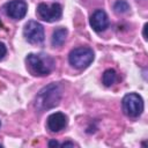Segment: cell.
Returning a JSON list of instances; mask_svg holds the SVG:
<instances>
[{
  "label": "cell",
  "mask_w": 148,
  "mask_h": 148,
  "mask_svg": "<svg viewBox=\"0 0 148 148\" xmlns=\"http://www.w3.org/2000/svg\"><path fill=\"white\" fill-rule=\"evenodd\" d=\"M147 24H145V27H143V38L145 39H147Z\"/></svg>",
  "instance_id": "16"
},
{
  "label": "cell",
  "mask_w": 148,
  "mask_h": 148,
  "mask_svg": "<svg viewBox=\"0 0 148 148\" xmlns=\"http://www.w3.org/2000/svg\"><path fill=\"white\" fill-rule=\"evenodd\" d=\"M6 52H7V49H6L5 44L0 42V60L6 56Z\"/></svg>",
  "instance_id": "13"
},
{
  "label": "cell",
  "mask_w": 148,
  "mask_h": 148,
  "mask_svg": "<svg viewBox=\"0 0 148 148\" xmlns=\"http://www.w3.org/2000/svg\"><path fill=\"white\" fill-rule=\"evenodd\" d=\"M67 37V29L66 28H58L52 34V45L53 46H61Z\"/></svg>",
  "instance_id": "10"
},
{
  "label": "cell",
  "mask_w": 148,
  "mask_h": 148,
  "mask_svg": "<svg viewBox=\"0 0 148 148\" xmlns=\"http://www.w3.org/2000/svg\"><path fill=\"white\" fill-rule=\"evenodd\" d=\"M6 14L13 20H21L25 16L28 6L22 0H12L5 5Z\"/></svg>",
  "instance_id": "7"
},
{
  "label": "cell",
  "mask_w": 148,
  "mask_h": 148,
  "mask_svg": "<svg viewBox=\"0 0 148 148\" xmlns=\"http://www.w3.org/2000/svg\"><path fill=\"white\" fill-rule=\"evenodd\" d=\"M123 111L128 117H139L143 111V101L142 97L135 92H131L124 96L123 102Z\"/></svg>",
  "instance_id": "4"
},
{
  "label": "cell",
  "mask_w": 148,
  "mask_h": 148,
  "mask_svg": "<svg viewBox=\"0 0 148 148\" xmlns=\"http://www.w3.org/2000/svg\"><path fill=\"white\" fill-rule=\"evenodd\" d=\"M61 98V89L57 83H51L44 87L37 96V108L40 110H49L57 106Z\"/></svg>",
  "instance_id": "1"
},
{
  "label": "cell",
  "mask_w": 148,
  "mask_h": 148,
  "mask_svg": "<svg viewBox=\"0 0 148 148\" xmlns=\"http://www.w3.org/2000/svg\"><path fill=\"white\" fill-rule=\"evenodd\" d=\"M25 39L31 44H40L45 39L44 28L37 21H29L23 29Z\"/></svg>",
  "instance_id": "5"
},
{
  "label": "cell",
  "mask_w": 148,
  "mask_h": 148,
  "mask_svg": "<svg viewBox=\"0 0 148 148\" xmlns=\"http://www.w3.org/2000/svg\"><path fill=\"white\" fill-rule=\"evenodd\" d=\"M37 13L46 22H54L58 21L62 15V8L59 3L54 2L52 5L39 3L37 7Z\"/></svg>",
  "instance_id": "6"
},
{
  "label": "cell",
  "mask_w": 148,
  "mask_h": 148,
  "mask_svg": "<svg viewBox=\"0 0 148 148\" xmlns=\"http://www.w3.org/2000/svg\"><path fill=\"white\" fill-rule=\"evenodd\" d=\"M113 9L118 14H124V13L128 12L130 5H128V2L126 0H117L114 2V5H113Z\"/></svg>",
  "instance_id": "12"
},
{
  "label": "cell",
  "mask_w": 148,
  "mask_h": 148,
  "mask_svg": "<svg viewBox=\"0 0 148 148\" xmlns=\"http://www.w3.org/2000/svg\"><path fill=\"white\" fill-rule=\"evenodd\" d=\"M68 146L74 147V142H69V141H67V142H64V143L61 145V147H68Z\"/></svg>",
  "instance_id": "15"
},
{
  "label": "cell",
  "mask_w": 148,
  "mask_h": 148,
  "mask_svg": "<svg viewBox=\"0 0 148 148\" xmlns=\"http://www.w3.org/2000/svg\"><path fill=\"white\" fill-rule=\"evenodd\" d=\"M46 125L51 132H59L67 126V117L62 112H54L47 117Z\"/></svg>",
  "instance_id": "9"
},
{
  "label": "cell",
  "mask_w": 148,
  "mask_h": 148,
  "mask_svg": "<svg viewBox=\"0 0 148 148\" xmlns=\"http://www.w3.org/2000/svg\"><path fill=\"white\" fill-rule=\"evenodd\" d=\"M94 57H95L94 52L90 47L80 46L71 51L68 56V60L73 67L77 69H84L92 62Z\"/></svg>",
  "instance_id": "3"
},
{
  "label": "cell",
  "mask_w": 148,
  "mask_h": 148,
  "mask_svg": "<svg viewBox=\"0 0 148 148\" xmlns=\"http://www.w3.org/2000/svg\"><path fill=\"white\" fill-rule=\"evenodd\" d=\"M0 147H1V145H0Z\"/></svg>",
  "instance_id": "18"
},
{
  "label": "cell",
  "mask_w": 148,
  "mask_h": 148,
  "mask_svg": "<svg viewBox=\"0 0 148 148\" xmlns=\"http://www.w3.org/2000/svg\"><path fill=\"white\" fill-rule=\"evenodd\" d=\"M27 62L30 69L37 75H47L54 68V60L52 57L45 53H29Z\"/></svg>",
  "instance_id": "2"
},
{
  "label": "cell",
  "mask_w": 148,
  "mask_h": 148,
  "mask_svg": "<svg viewBox=\"0 0 148 148\" xmlns=\"http://www.w3.org/2000/svg\"><path fill=\"white\" fill-rule=\"evenodd\" d=\"M0 28H2V22H1V20H0Z\"/></svg>",
  "instance_id": "17"
},
{
  "label": "cell",
  "mask_w": 148,
  "mask_h": 148,
  "mask_svg": "<svg viewBox=\"0 0 148 148\" xmlns=\"http://www.w3.org/2000/svg\"><path fill=\"white\" fill-rule=\"evenodd\" d=\"M57 146H60V145H59V142L56 141V140H51V141L49 142V147H57Z\"/></svg>",
  "instance_id": "14"
},
{
  "label": "cell",
  "mask_w": 148,
  "mask_h": 148,
  "mask_svg": "<svg viewBox=\"0 0 148 148\" xmlns=\"http://www.w3.org/2000/svg\"><path fill=\"white\" fill-rule=\"evenodd\" d=\"M90 25L97 32L106 30V28L109 27V18H108L106 13L102 9L95 10L92 15L90 16Z\"/></svg>",
  "instance_id": "8"
},
{
  "label": "cell",
  "mask_w": 148,
  "mask_h": 148,
  "mask_svg": "<svg viewBox=\"0 0 148 148\" xmlns=\"http://www.w3.org/2000/svg\"><path fill=\"white\" fill-rule=\"evenodd\" d=\"M0 125H1V124H0Z\"/></svg>",
  "instance_id": "19"
},
{
  "label": "cell",
  "mask_w": 148,
  "mask_h": 148,
  "mask_svg": "<svg viewBox=\"0 0 148 148\" xmlns=\"http://www.w3.org/2000/svg\"><path fill=\"white\" fill-rule=\"evenodd\" d=\"M102 81H103L104 86H106V87L112 86L117 81V73H116V71L114 69H106L103 73Z\"/></svg>",
  "instance_id": "11"
}]
</instances>
